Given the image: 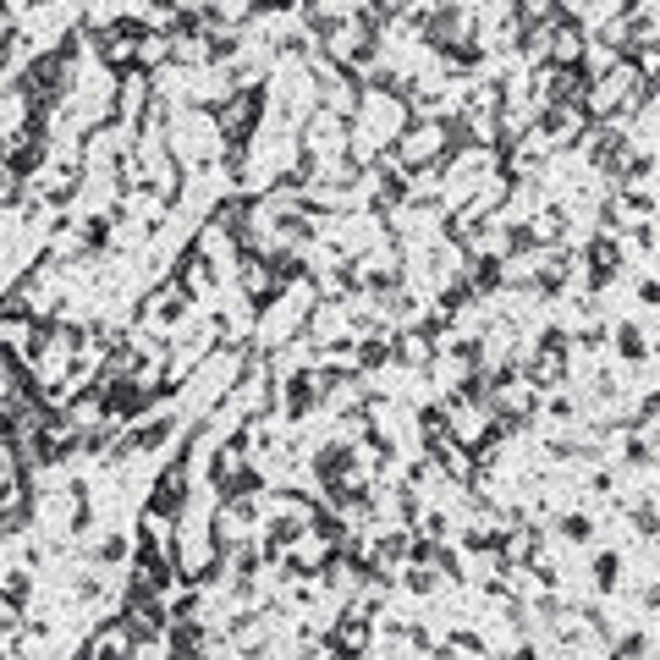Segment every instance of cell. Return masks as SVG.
<instances>
[{
	"label": "cell",
	"instance_id": "5b68a950",
	"mask_svg": "<svg viewBox=\"0 0 660 660\" xmlns=\"http://www.w3.org/2000/svg\"><path fill=\"white\" fill-rule=\"evenodd\" d=\"M127 556H133V534H122V528L94 545V561H100V567H116V561H127Z\"/></svg>",
	"mask_w": 660,
	"mask_h": 660
},
{
	"label": "cell",
	"instance_id": "52a82bcc",
	"mask_svg": "<svg viewBox=\"0 0 660 660\" xmlns=\"http://www.w3.org/2000/svg\"><path fill=\"white\" fill-rule=\"evenodd\" d=\"M512 660H545V649H539V644H534V638H523V644H517V649H512Z\"/></svg>",
	"mask_w": 660,
	"mask_h": 660
},
{
	"label": "cell",
	"instance_id": "277c9868",
	"mask_svg": "<svg viewBox=\"0 0 660 660\" xmlns=\"http://www.w3.org/2000/svg\"><path fill=\"white\" fill-rule=\"evenodd\" d=\"M556 534H561L567 545H589V539H594V517H589V512H561V517H556Z\"/></svg>",
	"mask_w": 660,
	"mask_h": 660
},
{
	"label": "cell",
	"instance_id": "8992f818",
	"mask_svg": "<svg viewBox=\"0 0 660 660\" xmlns=\"http://www.w3.org/2000/svg\"><path fill=\"white\" fill-rule=\"evenodd\" d=\"M402 583H408L413 594H441V572H435V567H419V561L408 567V578H402Z\"/></svg>",
	"mask_w": 660,
	"mask_h": 660
},
{
	"label": "cell",
	"instance_id": "6da1fadb",
	"mask_svg": "<svg viewBox=\"0 0 660 660\" xmlns=\"http://www.w3.org/2000/svg\"><path fill=\"white\" fill-rule=\"evenodd\" d=\"M187 479H193V463H182V457L160 474V485H155V496H149V517H155V523H171V517L187 512V501H193V485H187Z\"/></svg>",
	"mask_w": 660,
	"mask_h": 660
},
{
	"label": "cell",
	"instance_id": "7a4b0ae2",
	"mask_svg": "<svg viewBox=\"0 0 660 660\" xmlns=\"http://www.w3.org/2000/svg\"><path fill=\"white\" fill-rule=\"evenodd\" d=\"M627 578V556L622 550H600L594 556V594H616Z\"/></svg>",
	"mask_w": 660,
	"mask_h": 660
},
{
	"label": "cell",
	"instance_id": "3957f363",
	"mask_svg": "<svg viewBox=\"0 0 660 660\" xmlns=\"http://www.w3.org/2000/svg\"><path fill=\"white\" fill-rule=\"evenodd\" d=\"M605 660H649V627H627V633H616L611 649H605Z\"/></svg>",
	"mask_w": 660,
	"mask_h": 660
}]
</instances>
